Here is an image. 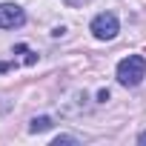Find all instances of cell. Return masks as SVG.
I'll return each mask as SVG.
<instances>
[{
	"instance_id": "cell-2",
	"label": "cell",
	"mask_w": 146,
	"mask_h": 146,
	"mask_svg": "<svg viewBox=\"0 0 146 146\" xmlns=\"http://www.w3.org/2000/svg\"><path fill=\"white\" fill-rule=\"evenodd\" d=\"M117 17L112 15V12H103V15H98L95 20H92V35L98 37V40H112L115 35H117Z\"/></svg>"
},
{
	"instance_id": "cell-4",
	"label": "cell",
	"mask_w": 146,
	"mask_h": 146,
	"mask_svg": "<svg viewBox=\"0 0 146 146\" xmlns=\"http://www.w3.org/2000/svg\"><path fill=\"white\" fill-rule=\"evenodd\" d=\"M29 129H32L35 135H37V132H46V129H52V117L40 115V117H35V120H32V126H29Z\"/></svg>"
},
{
	"instance_id": "cell-3",
	"label": "cell",
	"mask_w": 146,
	"mask_h": 146,
	"mask_svg": "<svg viewBox=\"0 0 146 146\" xmlns=\"http://www.w3.org/2000/svg\"><path fill=\"white\" fill-rule=\"evenodd\" d=\"M26 23V15L15 3H0V29H17Z\"/></svg>"
},
{
	"instance_id": "cell-7",
	"label": "cell",
	"mask_w": 146,
	"mask_h": 146,
	"mask_svg": "<svg viewBox=\"0 0 146 146\" xmlns=\"http://www.w3.org/2000/svg\"><path fill=\"white\" fill-rule=\"evenodd\" d=\"M137 143H143V146H146V132H140V137H137Z\"/></svg>"
},
{
	"instance_id": "cell-5",
	"label": "cell",
	"mask_w": 146,
	"mask_h": 146,
	"mask_svg": "<svg viewBox=\"0 0 146 146\" xmlns=\"http://www.w3.org/2000/svg\"><path fill=\"white\" fill-rule=\"evenodd\" d=\"M60 143H78V137H69V135H60V137H54V146H60Z\"/></svg>"
},
{
	"instance_id": "cell-1",
	"label": "cell",
	"mask_w": 146,
	"mask_h": 146,
	"mask_svg": "<svg viewBox=\"0 0 146 146\" xmlns=\"http://www.w3.org/2000/svg\"><path fill=\"white\" fill-rule=\"evenodd\" d=\"M146 78V60L140 54H129L117 63V83L120 86H137Z\"/></svg>"
},
{
	"instance_id": "cell-6",
	"label": "cell",
	"mask_w": 146,
	"mask_h": 146,
	"mask_svg": "<svg viewBox=\"0 0 146 146\" xmlns=\"http://www.w3.org/2000/svg\"><path fill=\"white\" fill-rule=\"evenodd\" d=\"M98 100H100V103H106V100H109V92H106V89H103V92H98Z\"/></svg>"
}]
</instances>
